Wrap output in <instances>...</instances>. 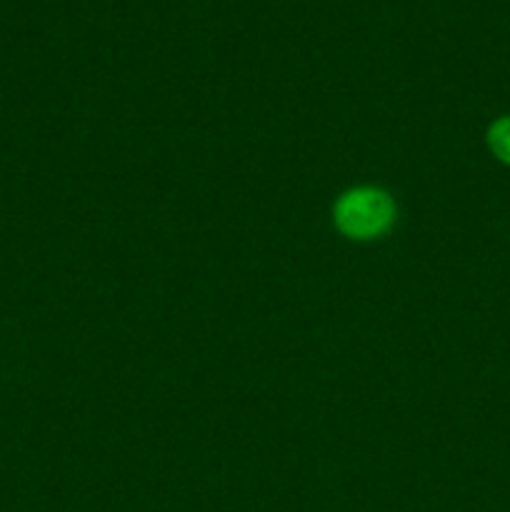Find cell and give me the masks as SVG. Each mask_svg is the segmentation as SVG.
Returning a JSON list of instances; mask_svg holds the SVG:
<instances>
[{
  "label": "cell",
  "instance_id": "cell-1",
  "mask_svg": "<svg viewBox=\"0 0 510 512\" xmlns=\"http://www.w3.org/2000/svg\"><path fill=\"white\" fill-rule=\"evenodd\" d=\"M398 218L395 200L388 190L375 185H358L345 193L333 205V223L350 240H378L390 233Z\"/></svg>",
  "mask_w": 510,
  "mask_h": 512
},
{
  "label": "cell",
  "instance_id": "cell-2",
  "mask_svg": "<svg viewBox=\"0 0 510 512\" xmlns=\"http://www.w3.org/2000/svg\"><path fill=\"white\" fill-rule=\"evenodd\" d=\"M485 140H488V148L495 158L503 165L510 168V115H503V118H495L493 123L488 125V133H485Z\"/></svg>",
  "mask_w": 510,
  "mask_h": 512
}]
</instances>
